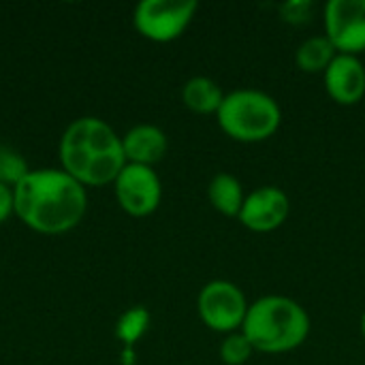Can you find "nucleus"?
Returning a JSON list of instances; mask_svg holds the SVG:
<instances>
[{
	"instance_id": "10",
	"label": "nucleus",
	"mask_w": 365,
	"mask_h": 365,
	"mask_svg": "<svg viewBox=\"0 0 365 365\" xmlns=\"http://www.w3.org/2000/svg\"><path fill=\"white\" fill-rule=\"evenodd\" d=\"M327 94L340 105H355L365 94V68L357 56L338 53L325 71Z\"/></svg>"
},
{
	"instance_id": "4",
	"label": "nucleus",
	"mask_w": 365,
	"mask_h": 365,
	"mask_svg": "<svg viewBox=\"0 0 365 365\" xmlns=\"http://www.w3.org/2000/svg\"><path fill=\"white\" fill-rule=\"evenodd\" d=\"M216 115L220 128L231 139L244 143L269 139L282 122L280 105L261 90H235L225 94Z\"/></svg>"
},
{
	"instance_id": "20",
	"label": "nucleus",
	"mask_w": 365,
	"mask_h": 365,
	"mask_svg": "<svg viewBox=\"0 0 365 365\" xmlns=\"http://www.w3.org/2000/svg\"><path fill=\"white\" fill-rule=\"evenodd\" d=\"M122 364L124 365L135 364V351H133V346H126V349H124V353H122Z\"/></svg>"
},
{
	"instance_id": "19",
	"label": "nucleus",
	"mask_w": 365,
	"mask_h": 365,
	"mask_svg": "<svg viewBox=\"0 0 365 365\" xmlns=\"http://www.w3.org/2000/svg\"><path fill=\"white\" fill-rule=\"evenodd\" d=\"M15 212V195L13 188L0 184V225L6 222V218Z\"/></svg>"
},
{
	"instance_id": "6",
	"label": "nucleus",
	"mask_w": 365,
	"mask_h": 365,
	"mask_svg": "<svg viewBox=\"0 0 365 365\" xmlns=\"http://www.w3.org/2000/svg\"><path fill=\"white\" fill-rule=\"evenodd\" d=\"M197 308L201 321L210 329L231 334L244 325L250 306L237 284L229 280H212L201 289Z\"/></svg>"
},
{
	"instance_id": "5",
	"label": "nucleus",
	"mask_w": 365,
	"mask_h": 365,
	"mask_svg": "<svg viewBox=\"0 0 365 365\" xmlns=\"http://www.w3.org/2000/svg\"><path fill=\"white\" fill-rule=\"evenodd\" d=\"M197 6L195 0H141L133 21L141 36L156 43H169L188 28Z\"/></svg>"
},
{
	"instance_id": "11",
	"label": "nucleus",
	"mask_w": 365,
	"mask_h": 365,
	"mask_svg": "<svg viewBox=\"0 0 365 365\" xmlns=\"http://www.w3.org/2000/svg\"><path fill=\"white\" fill-rule=\"evenodd\" d=\"M122 148H124L126 163L152 167L154 163L163 160V156L167 154L169 141H167V135L158 126L139 124L122 137Z\"/></svg>"
},
{
	"instance_id": "2",
	"label": "nucleus",
	"mask_w": 365,
	"mask_h": 365,
	"mask_svg": "<svg viewBox=\"0 0 365 365\" xmlns=\"http://www.w3.org/2000/svg\"><path fill=\"white\" fill-rule=\"evenodd\" d=\"M62 171L81 186H105L115 182L126 165L122 139L115 130L92 115L71 122L60 139Z\"/></svg>"
},
{
	"instance_id": "16",
	"label": "nucleus",
	"mask_w": 365,
	"mask_h": 365,
	"mask_svg": "<svg viewBox=\"0 0 365 365\" xmlns=\"http://www.w3.org/2000/svg\"><path fill=\"white\" fill-rule=\"evenodd\" d=\"M28 173L30 169L26 158L17 150L9 145H0V184L15 188Z\"/></svg>"
},
{
	"instance_id": "18",
	"label": "nucleus",
	"mask_w": 365,
	"mask_h": 365,
	"mask_svg": "<svg viewBox=\"0 0 365 365\" xmlns=\"http://www.w3.org/2000/svg\"><path fill=\"white\" fill-rule=\"evenodd\" d=\"M314 11V2L312 0H289L284 4H280V17L287 24L293 26H304L310 21Z\"/></svg>"
},
{
	"instance_id": "15",
	"label": "nucleus",
	"mask_w": 365,
	"mask_h": 365,
	"mask_svg": "<svg viewBox=\"0 0 365 365\" xmlns=\"http://www.w3.org/2000/svg\"><path fill=\"white\" fill-rule=\"evenodd\" d=\"M148 327H150V312H148V308L135 306V308L126 310L118 319L115 334L124 342V346H135V342H139V338L148 331Z\"/></svg>"
},
{
	"instance_id": "17",
	"label": "nucleus",
	"mask_w": 365,
	"mask_h": 365,
	"mask_svg": "<svg viewBox=\"0 0 365 365\" xmlns=\"http://www.w3.org/2000/svg\"><path fill=\"white\" fill-rule=\"evenodd\" d=\"M252 353L255 349L244 334H229L220 344V359L227 365H244Z\"/></svg>"
},
{
	"instance_id": "1",
	"label": "nucleus",
	"mask_w": 365,
	"mask_h": 365,
	"mask_svg": "<svg viewBox=\"0 0 365 365\" xmlns=\"http://www.w3.org/2000/svg\"><path fill=\"white\" fill-rule=\"evenodd\" d=\"M15 214L32 231L60 235L75 229L86 210V188L62 169L30 171L15 188Z\"/></svg>"
},
{
	"instance_id": "12",
	"label": "nucleus",
	"mask_w": 365,
	"mask_h": 365,
	"mask_svg": "<svg viewBox=\"0 0 365 365\" xmlns=\"http://www.w3.org/2000/svg\"><path fill=\"white\" fill-rule=\"evenodd\" d=\"M182 101L184 105L195 113H218L225 94L220 86L210 77H192L182 88Z\"/></svg>"
},
{
	"instance_id": "14",
	"label": "nucleus",
	"mask_w": 365,
	"mask_h": 365,
	"mask_svg": "<svg viewBox=\"0 0 365 365\" xmlns=\"http://www.w3.org/2000/svg\"><path fill=\"white\" fill-rule=\"evenodd\" d=\"M336 56V47L327 36H310L299 45L295 62L304 73H325Z\"/></svg>"
},
{
	"instance_id": "13",
	"label": "nucleus",
	"mask_w": 365,
	"mask_h": 365,
	"mask_svg": "<svg viewBox=\"0 0 365 365\" xmlns=\"http://www.w3.org/2000/svg\"><path fill=\"white\" fill-rule=\"evenodd\" d=\"M207 197H210L212 205L225 216H240L242 205L246 201L240 180L233 178L231 173L214 175L207 186Z\"/></svg>"
},
{
	"instance_id": "9",
	"label": "nucleus",
	"mask_w": 365,
	"mask_h": 365,
	"mask_svg": "<svg viewBox=\"0 0 365 365\" xmlns=\"http://www.w3.org/2000/svg\"><path fill=\"white\" fill-rule=\"evenodd\" d=\"M289 197L276 186H261L246 195L240 222L255 233H269L284 225L289 216Z\"/></svg>"
},
{
	"instance_id": "3",
	"label": "nucleus",
	"mask_w": 365,
	"mask_h": 365,
	"mask_svg": "<svg viewBox=\"0 0 365 365\" xmlns=\"http://www.w3.org/2000/svg\"><path fill=\"white\" fill-rule=\"evenodd\" d=\"M242 334L255 351L269 355L289 353L306 342L310 334V317L295 299L267 295L248 308Z\"/></svg>"
},
{
	"instance_id": "21",
	"label": "nucleus",
	"mask_w": 365,
	"mask_h": 365,
	"mask_svg": "<svg viewBox=\"0 0 365 365\" xmlns=\"http://www.w3.org/2000/svg\"><path fill=\"white\" fill-rule=\"evenodd\" d=\"M361 334H364V338H365V312H364V317H361Z\"/></svg>"
},
{
	"instance_id": "8",
	"label": "nucleus",
	"mask_w": 365,
	"mask_h": 365,
	"mask_svg": "<svg viewBox=\"0 0 365 365\" xmlns=\"http://www.w3.org/2000/svg\"><path fill=\"white\" fill-rule=\"evenodd\" d=\"M325 36L336 51H365V0H329L325 4Z\"/></svg>"
},
{
	"instance_id": "7",
	"label": "nucleus",
	"mask_w": 365,
	"mask_h": 365,
	"mask_svg": "<svg viewBox=\"0 0 365 365\" xmlns=\"http://www.w3.org/2000/svg\"><path fill=\"white\" fill-rule=\"evenodd\" d=\"M113 184L120 207L130 216H150L160 205L163 186L152 167L126 163Z\"/></svg>"
}]
</instances>
